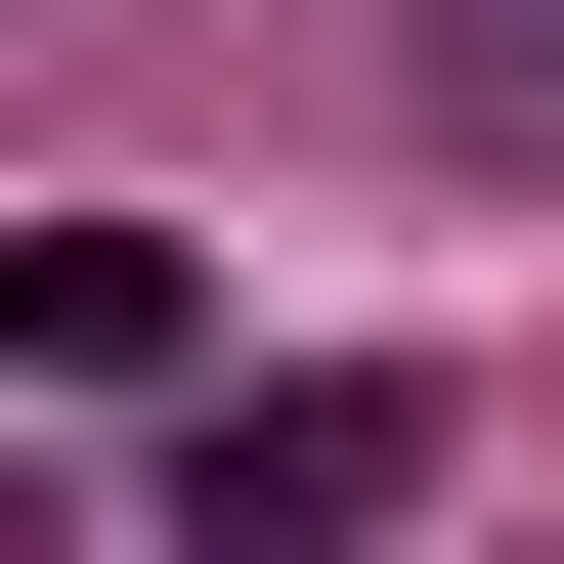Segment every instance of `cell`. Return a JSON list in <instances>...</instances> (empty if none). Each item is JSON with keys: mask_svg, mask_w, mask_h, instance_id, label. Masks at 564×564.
<instances>
[{"mask_svg": "<svg viewBox=\"0 0 564 564\" xmlns=\"http://www.w3.org/2000/svg\"><path fill=\"white\" fill-rule=\"evenodd\" d=\"M434 521V391H174V564H348Z\"/></svg>", "mask_w": 564, "mask_h": 564, "instance_id": "cell-1", "label": "cell"}, {"mask_svg": "<svg viewBox=\"0 0 564 564\" xmlns=\"http://www.w3.org/2000/svg\"><path fill=\"white\" fill-rule=\"evenodd\" d=\"M217 304H174V217H0V391H174Z\"/></svg>", "mask_w": 564, "mask_h": 564, "instance_id": "cell-2", "label": "cell"}, {"mask_svg": "<svg viewBox=\"0 0 564 564\" xmlns=\"http://www.w3.org/2000/svg\"><path fill=\"white\" fill-rule=\"evenodd\" d=\"M391 131L434 174H564V0H391Z\"/></svg>", "mask_w": 564, "mask_h": 564, "instance_id": "cell-3", "label": "cell"}]
</instances>
